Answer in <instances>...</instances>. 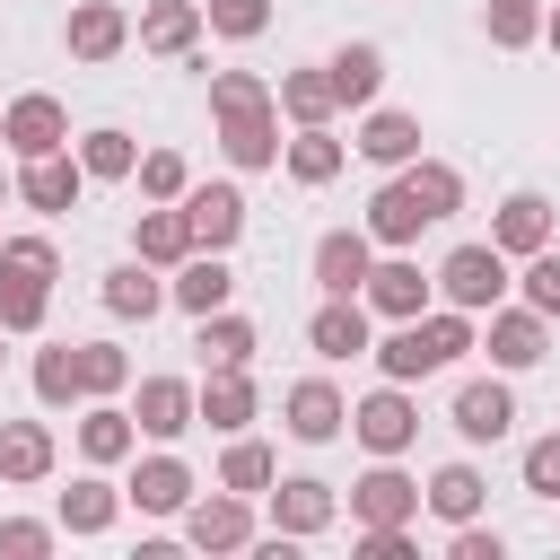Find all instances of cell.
Returning a JSON list of instances; mask_svg holds the SVG:
<instances>
[{"instance_id": "6da1fadb", "label": "cell", "mask_w": 560, "mask_h": 560, "mask_svg": "<svg viewBox=\"0 0 560 560\" xmlns=\"http://www.w3.org/2000/svg\"><path fill=\"white\" fill-rule=\"evenodd\" d=\"M464 350H481V324L464 315V306H429V315H411V324H394L368 359H376V376H394V385H420V376H438V368H455Z\"/></svg>"}, {"instance_id": "7a4b0ae2", "label": "cell", "mask_w": 560, "mask_h": 560, "mask_svg": "<svg viewBox=\"0 0 560 560\" xmlns=\"http://www.w3.org/2000/svg\"><path fill=\"white\" fill-rule=\"evenodd\" d=\"M516 280H508V254L481 236V245H455L446 262H438V306H464V315H490L499 298H508Z\"/></svg>"}, {"instance_id": "3957f363", "label": "cell", "mask_w": 560, "mask_h": 560, "mask_svg": "<svg viewBox=\"0 0 560 560\" xmlns=\"http://www.w3.org/2000/svg\"><path fill=\"white\" fill-rule=\"evenodd\" d=\"M0 149H9V158H52V149H70V105L44 96V88L9 96V105H0Z\"/></svg>"}, {"instance_id": "277c9868", "label": "cell", "mask_w": 560, "mask_h": 560, "mask_svg": "<svg viewBox=\"0 0 560 560\" xmlns=\"http://www.w3.org/2000/svg\"><path fill=\"white\" fill-rule=\"evenodd\" d=\"M481 350H490V368H508V376H525V368H542L551 359V315H534L525 298L508 306H490V324H481Z\"/></svg>"}, {"instance_id": "5b68a950", "label": "cell", "mask_w": 560, "mask_h": 560, "mask_svg": "<svg viewBox=\"0 0 560 560\" xmlns=\"http://www.w3.org/2000/svg\"><path fill=\"white\" fill-rule=\"evenodd\" d=\"M376 254H385V245H376L368 228H324V236H315V254H306V271H315V289H324V298H359V289H368V271H376Z\"/></svg>"}, {"instance_id": "8992f818", "label": "cell", "mask_w": 560, "mask_h": 560, "mask_svg": "<svg viewBox=\"0 0 560 560\" xmlns=\"http://www.w3.org/2000/svg\"><path fill=\"white\" fill-rule=\"evenodd\" d=\"M446 420H455V438H464V446H499V438L516 429L508 368H499V376H464V385H455V402H446Z\"/></svg>"}, {"instance_id": "52a82bcc", "label": "cell", "mask_w": 560, "mask_h": 560, "mask_svg": "<svg viewBox=\"0 0 560 560\" xmlns=\"http://www.w3.org/2000/svg\"><path fill=\"white\" fill-rule=\"evenodd\" d=\"M350 438L368 446V455H402L411 438H420V402H411V385H376L368 402H350Z\"/></svg>"}, {"instance_id": "ba28073f", "label": "cell", "mask_w": 560, "mask_h": 560, "mask_svg": "<svg viewBox=\"0 0 560 560\" xmlns=\"http://www.w3.org/2000/svg\"><path fill=\"white\" fill-rule=\"evenodd\" d=\"M368 315H385V324H411V315H429V298H438V271H420L411 254H376V271H368Z\"/></svg>"}, {"instance_id": "9c48e42d", "label": "cell", "mask_w": 560, "mask_h": 560, "mask_svg": "<svg viewBox=\"0 0 560 560\" xmlns=\"http://www.w3.org/2000/svg\"><path fill=\"white\" fill-rule=\"evenodd\" d=\"M280 429H289L298 446H332V438L350 429V402H341V385H332V376H298V385L280 394Z\"/></svg>"}, {"instance_id": "30bf717a", "label": "cell", "mask_w": 560, "mask_h": 560, "mask_svg": "<svg viewBox=\"0 0 560 560\" xmlns=\"http://www.w3.org/2000/svg\"><path fill=\"white\" fill-rule=\"evenodd\" d=\"M420 516V481L394 464V455H376L359 481H350V525H411Z\"/></svg>"}, {"instance_id": "8fae6325", "label": "cell", "mask_w": 560, "mask_h": 560, "mask_svg": "<svg viewBox=\"0 0 560 560\" xmlns=\"http://www.w3.org/2000/svg\"><path fill=\"white\" fill-rule=\"evenodd\" d=\"M262 516H271V534L306 542V534H324V525L341 516V499H332V481H315V472H289V481H271V490H262Z\"/></svg>"}, {"instance_id": "7c38bea8", "label": "cell", "mask_w": 560, "mask_h": 560, "mask_svg": "<svg viewBox=\"0 0 560 560\" xmlns=\"http://www.w3.org/2000/svg\"><path fill=\"white\" fill-rule=\"evenodd\" d=\"M219 122V158L236 166V175H262V166H280V105H245V114H210Z\"/></svg>"}, {"instance_id": "4fadbf2b", "label": "cell", "mask_w": 560, "mask_h": 560, "mask_svg": "<svg viewBox=\"0 0 560 560\" xmlns=\"http://www.w3.org/2000/svg\"><path fill=\"white\" fill-rule=\"evenodd\" d=\"M79 192H88V166H79V149H52V158H18V201H26V210L61 219V210H79Z\"/></svg>"}, {"instance_id": "5bb4252c", "label": "cell", "mask_w": 560, "mask_h": 560, "mask_svg": "<svg viewBox=\"0 0 560 560\" xmlns=\"http://www.w3.org/2000/svg\"><path fill=\"white\" fill-rule=\"evenodd\" d=\"M131 420H140V438L175 446V438L201 420V385H184V376H140V394H131Z\"/></svg>"}, {"instance_id": "9a60e30c", "label": "cell", "mask_w": 560, "mask_h": 560, "mask_svg": "<svg viewBox=\"0 0 560 560\" xmlns=\"http://www.w3.org/2000/svg\"><path fill=\"white\" fill-rule=\"evenodd\" d=\"M122 499H131L140 516H184V508H192V464H184L175 446H158V455H140V464H131Z\"/></svg>"}, {"instance_id": "2e32d148", "label": "cell", "mask_w": 560, "mask_h": 560, "mask_svg": "<svg viewBox=\"0 0 560 560\" xmlns=\"http://www.w3.org/2000/svg\"><path fill=\"white\" fill-rule=\"evenodd\" d=\"M184 542H192V551H245V542H254V499H245V490L192 499V508H184Z\"/></svg>"}, {"instance_id": "e0dca14e", "label": "cell", "mask_w": 560, "mask_h": 560, "mask_svg": "<svg viewBox=\"0 0 560 560\" xmlns=\"http://www.w3.org/2000/svg\"><path fill=\"white\" fill-rule=\"evenodd\" d=\"M201 26H210L201 0H149V9L131 18V44H140V52H166V61H192V52H201Z\"/></svg>"}, {"instance_id": "ac0fdd59", "label": "cell", "mask_w": 560, "mask_h": 560, "mask_svg": "<svg viewBox=\"0 0 560 560\" xmlns=\"http://www.w3.org/2000/svg\"><path fill=\"white\" fill-rule=\"evenodd\" d=\"M368 324H376L368 298H324V306L306 315V341H315V359H368V350H376Z\"/></svg>"}, {"instance_id": "d6986e66", "label": "cell", "mask_w": 560, "mask_h": 560, "mask_svg": "<svg viewBox=\"0 0 560 560\" xmlns=\"http://www.w3.org/2000/svg\"><path fill=\"white\" fill-rule=\"evenodd\" d=\"M79 455H88V464H131V455H140V420H131V402H114V394L79 402Z\"/></svg>"}, {"instance_id": "ffe728a7", "label": "cell", "mask_w": 560, "mask_h": 560, "mask_svg": "<svg viewBox=\"0 0 560 560\" xmlns=\"http://www.w3.org/2000/svg\"><path fill=\"white\" fill-rule=\"evenodd\" d=\"M61 44H70V61H114L131 44V9L122 0H79L70 26H61Z\"/></svg>"}, {"instance_id": "44dd1931", "label": "cell", "mask_w": 560, "mask_h": 560, "mask_svg": "<svg viewBox=\"0 0 560 560\" xmlns=\"http://www.w3.org/2000/svg\"><path fill=\"white\" fill-rule=\"evenodd\" d=\"M184 219H192V245H201V254H228V245L245 236V192H236V184H192V192H184Z\"/></svg>"}, {"instance_id": "7402d4cb", "label": "cell", "mask_w": 560, "mask_h": 560, "mask_svg": "<svg viewBox=\"0 0 560 560\" xmlns=\"http://www.w3.org/2000/svg\"><path fill=\"white\" fill-rule=\"evenodd\" d=\"M551 236H560V219H551V201H542V192H508V201H499V219H490V245H499L508 262L542 254Z\"/></svg>"}, {"instance_id": "603a6c76", "label": "cell", "mask_w": 560, "mask_h": 560, "mask_svg": "<svg viewBox=\"0 0 560 560\" xmlns=\"http://www.w3.org/2000/svg\"><path fill=\"white\" fill-rule=\"evenodd\" d=\"M122 508H131V499H122V481H105V464H88V472L61 490V508H52V516H61V534H79V542H88V534H105Z\"/></svg>"}, {"instance_id": "cb8c5ba5", "label": "cell", "mask_w": 560, "mask_h": 560, "mask_svg": "<svg viewBox=\"0 0 560 560\" xmlns=\"http://www.w3.org/2000/svg\"><path fill=\"white\" fill-rule=\"evenodd\" d=\"M350 149H359L368 166H411V158H420V114H402V105H368Z\"/></svg>"}, {"instance_id": "d4e9b609", "label": "cell", "mask_w": 560, "mask_h": 560, "mask_svg": "<svg viewBox=\"0 0 560 560\" xmlns=\"http://www.w3.org/2000/svg\"><path fill=\"white\" fill-rule=\"evenodd\" d=\"M359 228H368L385 254H402V245H411L420 228H438V219H429V210H420V192L394 175V184H376V192H368V219H359Z\"/></svg>"}, {"instance_id": "484cf974", "label": "cell", "mask_w": 560, "mask_h": 560, "mask_svg": "<svg viewBox=\"0 0 560 560\" xmlns=\"http://www.w3.org/2000/svg\"><path fill=\"white\" fill-rule=\"evenodd\" d=\"M131 254H140V262H158V271H175L184 254H201V245H192V219H184V201H149V210L131 219Z\"/></svg>"}, {"instance_id": "4316f807", "label": "cell", "mask_w": 560, "mask_h": 560, "mask_svg": "<svg viewBox=\"0 0 560 560\" xmlns=\"http://www.w3.org/2000/svg\"><path fill=\"white\" fill-rule=\"evenodd\" d=\"M228 298H236L228 254H184V262H175V280H166V306H184V315H219Z\"/></svg>"}, {"instance_id": "83f0119b", "label": "cell", "mask_w": 560, "mask_h": 560, "mask_svg": "<svg viewBox=\"0 0 560 560\" xmlns=\"http://www.w3.org/2000/svg\"><path fill=\"white\" fill-rule=\"evenodd\" d=\"M96 298H105V315H114V324H149V315L166 306V280H158V262H140V254H131V262H114V271L96 280Z\"/></svg>"}, {"instance_id": "f1b7e54d", "label": "cell", "mask_w": 560, "mask_h": 560, "mask_svg": "<svg viewBox=\"0 0 560 560\" xmlns=\"http://www.w3.org/2000/svg\"><path fill=\"white\" fill-rule=\"evenodd\" d=\"M52 464H61V446H52V429L44 420H0V481H52Z\"/></svg>"}, {"instance_id": "f546056e", "label": "cell", "mask_w": 560, "mask_h": 560, "mask_svg": "<svg viewBox=\"0 0 560 560\" xmlns=\"http://www.w3.org/2000/svg\"><path fill=\"white\" fill-rule=\"evenodd\" d=\"M192 350H201V368H254L262 332H254L236 306H219V315H192Z\"/></svg>"}, {"instance_id": "4dcf8cb0", "label": "cell", "mask_w": 560, "mask_h": 560, "mask_svg": "<svg viewBox=\"0 0 560 560\" xmlns=\"http://www.w3.org/2000/svg\"><path fill=\"white\" fill-rule=\"evenodd\" d=\"M254 411H262V394H254V376H245V368H210V376H201V420H210L219 438L254 429Z\"/></svg>"}, {"instance_id": "1f68e13d", "label": "cell", "mask_w": 560, "mask_h": 560, "mask_svg": "<svg viewBox=\"0 0 560 560\" xmlns=\"http://www.w3.org/2000/svg\"><path fill=\"white\" fill-rule=\"evenodd\" d=\"M481 499H490V481H481L472 464H438V472L420 481V508H429L438 525H472V516H481Z\"/></svg>"}, {"instance_id": "d6a6232c", "label": "cell", "mask_w": 560, "mask_h": 560, "mask_svg": "<svg viewBox=\"0 0 560 560\" xmlns=\"http://www.w3.org/2000/svg\"><path fill=\"white\" fill-rule=\"evenodd\" d=\"M26 376H35V402H44V411H79V402H88V376H79V341H44Z\"/></svg>"}, {"instance_id": "836d02e7", "label": "cell", "mask_w": 560, "mask_h": 560, "mask_svg": "<svg viewBox=\"0 0 560 560\" xmlns=\"http://www.w3.org/2000/svg\"><path fill=\"white\" fill-rule=\"evenodd\" d=\"M324 70H332L341 105H350V114H368V105H376V88H385V44H341Z\"/></svg>"}, {"instance_id": "e575fe53", "label": "cell", "mask_w": 560, "mask_h": 560, "mask_svg": "<svg viewBox=\"0 0 560 560\" xmlns=\"http://www.w3.org/2000/svg\"><path fill=\"white\" fill-rule=\"evenodd\" d=\"M271 96H280V114H289V122H332V114H341V88H332V70H324V61H315V70H280V88H271Z\"/></svg>"}, {"instance_id": "d590c367", "label": "cell", "mask_w": 560, "mask_h": 560, "mask_svg": "<svg viewBox=\"0 0 560 560\" xmlns=\"http://www.w3.org/2000/svg\"><path fill=\"white\" fill-rule=\"evenodd\" d=\"M79 166H88V184H122V175H140V140L96 122V131H79Z\"/></svg>"}, {"instance_id": "8d00e7d4", "label": "cell", "mask_w": 560, "mask_h": 560, "mask_svg": "<svg viewBox=\"0 0 560 560\" xmlns=\"http://www.w3.org/2000/svg\"><path fill=\"white\" fill-rule=\"evenodd\" d=\"M271 481H280V455H271L262 438H245V429H236V438H228V455H219V490H245V499H262Z\"/></svg>"}, {"instance_id": "74e56055", "label": "cell", "mask_w": 560, "mask_h": 560, "mask_svg": "<svg viewBox=\"0 0 560 560\" xmlns=\"http://www.w3.org/2000/svg\"><path fill=\"white\" fill-rule=\"evenodd\" d=\"M280 158H289L298 184H332V175H341V140H332V122H298Z\"/></svg>"}, {"instance_id": "f35d334b", "label": "cell", "mask_w": 560, "mask_h": 560, "mask_svg": "<svg viewBox=\"0 0 560 560\" xmlns=\"http://www.w3.org/2000/svg\"><path fill=\"white\" fill-rule=\"evenodd\" d=\"M394 175L420 192V210H429V219H455V210H464V175H455L446 158H411V166H394Z\"/></svg>"}, {"instance_id": "ab89813d", "label": "cell", "mask_w": 560, "mask_h": 560, "mask_svg": "<svg viewBox=\"0 0 560 560\" xmlns=\"http://www.w3.org/2000/svg\"><path fill=\"white\" fill-rule=\"evenodd\" d=\"M481 35H490L499 52L542 44V0H490V9H481Z\"/></svg>"}, {"instance_id": "60d3db41", "label": "cell", "mask_w": 560, "mask_h": 560, "mask_svg": "<svg viewBox=\"0 0 560 560\" xmlns=\"http://www.w3.org/2000/svg\"><path fill=\"white\" fill-rule=\"evenodd\" d=\"M0 271H26V280H61V245L44 236V228H18V236H0Z\"/></svg>"}, {"instance_id": "b9f144b4", "label": "cell", "mask_w": 560, "mask_h": 560, "mask_svg": "<svg viewBox=\"0 0 560 560\" xmlns=\"http://www.w3.org/2000/svg\"><path fill=\"white\" fill-rule=\"evenodd\" d=\"M44 315H52V289L26 280V271H0V324L9 332H44Z\"/></svg>"}, {"instance_id": "7bdbcfd3", "label": "cell", "mask_w": 560, "mask_h": 560, "mask_svg": "<svg viewBox=\"0 0 560 560\" xmlns=\"http://www.w3.org/2000/svg\"><path fill=\"white\" fill-rule=\"evenodd\" d=\"M131 184H140V201H184V192H192V166H184L175 149H140V175H131Z\"/></svg>"}, {"instance_id": "ee69618b", "label": "cell", "mask_w": 560, "mask_h": 560, "mask_svg": "<svg viewBox=\"0 0 560 560\" xmlns=\"http://www.w3.org/2000/svg\"><path fill=\"white\" fill-rule=\"evenodd\" d=\"M79 376H88V402L96 394H122L131 385V350L122 341H79Z\"/></svg>"}, {"instance_id": "f6af8a7d", "label": "cell", "mask_w": 560, "mask_h": 560, "mask_svg": "<svg viewBox=\"0 0 560 560\" xmlns=\"http://www.w3.org/2000/svg\"><path fill=\"white\" fill-rule=\"evenodd\" d=\"M245 105H280L262 70H210V114H245Z\"/></svg>"}, {"instance_id": "bcb514c9", "label": "cell", "mask_w": 560, "mask_h": 560, "mask_svg": "<svg viewBox=\"0 0 560 560\" xmlns=\"http://www.w3.org/2000/svg\"><path fill=\"white\" fill-rule=\"evenodd\" d=\"M201 18H210V35H228V44H254V35L271 26V0H201Z\"/></svg>"}, {"instance_id": "7dc6e473", "label": "cell", "mask_w": 560, "mask_h": 560, "mask_svg": "<svg viewBox=\"0 0 560 560\" xmlns=\"http://www.w3.org/2000/svg\"><path fill=\"white\" fill-rule=\"evenodd\" d=\"M61 542V516L44 525V516H0V560H44Z\"/></svg>"}, {"instance_id": "c3c4849f", "label": "cell", "mask_w": 560, "mask_h": 560, "mask_svg": "<svg viewBox=\"0 0 560 560\" xmlns=\"http://www.w3.org/2000/svg\"><path fill=\"white\" fill-rule=\"evenodd\" d=\"M516 289H525V306H534V315H551V324H560V245L525 254V280H516Z\"/></svg>"}, {"instance_id": "681fc988", "label": "cell", "mask_w": 560, "mask_h": 560, "mask_svg": "<svg viewBox=\"0 0 560 560\" xmlns=\"http://www.w3.org/2000/svg\"><path fill=\"white\" fill-rule=\"evenodd\" d=\"M516 481H525V490H534V499H560V429H551V438H534V446H525V464H516Z\"/></svg>"}, {"instance_id": "f907efd6", "label": "cell", "mask_w": 560, "mask_h": 560, "mask_svg": "<svg viewBox=\"0 0 560 560\" xmlns=\"http://www.w3.org/2000/svg\"><path fill=\"white\" fill-rule=\"evenodd\" d=\"M499 551H508V542H499V525H481V516L455 525V542H446V560H499Z\"/></svg>"}, {"instance_id": "816d5d0a", "label": "cell", "mask_w": 560, "mask_h": 560, "mask_svg": "<svg viewBox=\"0 0 560 560\" xmlns=\"http://www.w3.org/2000/svg\"><path fill=\"white\" fill-rule=\"evenodd\" d=\"M542 44H551V52H560V0H551V9H542Z\"/></svg>"}, {"instance_id": "f5cc1de1", "label": "cell", "mask_w": 560, "mask_h": 560, "mask_svg": "<svg viewBox=\"0 0 560 560\" xmlns=\"http://www.w3.org/2000/svg\"><path fill=\"white\" fill-rule=\"evenodd\" d=\"M9 192H18V175H9V166H0V201H9Z\"/></svg>"}, {"instance_id": "db71d44e", "label": "cell", "mask_w": 560, "mask_h": 560, "mask_svg": "<svg viewBox=\"0 0 560 560\" xmlns=\"http://www.w3.org/2000/svg\"><path fill=\"white\" fill-rule=\"evenodd\" d=\"M9 341H18V332H9V324H0V368H9Z\"/></svg>"}]
</instances>
